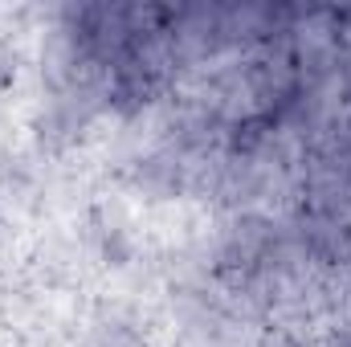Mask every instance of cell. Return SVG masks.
I'll use <instances>...</instances> for the list:
<instances>
[{
	"label": "cell",
	"instance_id": "cell-1",
	"mask_svg": "<svg viewBox=\"0 0 351 347\" xmlns=\"http://www.w3.org/2000/svg\"><path fill=\"white\" fill-rule=\"evenodd\" d=\"M16 74H21V53H16V45L8 37H0V90L12 86Z\"/></svg>",
	"mask_w": 351,
	"mask_h": 347
}]
</instances>
